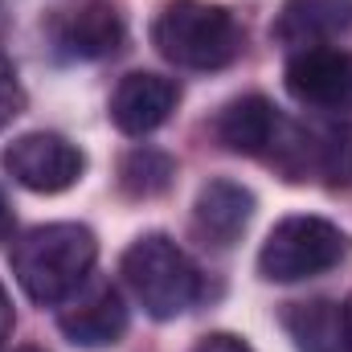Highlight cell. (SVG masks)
<instances>
[{"mask_svg":"<svg viewBox=\"0 0 352 352\" xmlns=\"http://www.w3.org/2000/svg\"><path fill=\"white\" fill-rule=\"evenodd\" d=\"M283 127H287V119L278 115V107L270 98H263V94H242V98L226 102L221 115L213 119V131H217V140L230 152L258 156V160H270V152L283 140Z\"/></svg>","mask_w":352,"mask_h":352,"instance_id":"9c48e42d","label":"cell"},{"mask_svg":"<svg viewBox=\"0 0 352 352\" xmlns=\"http://www.w3.org/2000/svg\"><path fill=\"white\" fill-rule=\"evenodd\" d=\"M16 352H41V349H16Z\"/></svg>","mask_w":352,"mask_h":352,"instance_id":"ffe728a7","label":"cell"},{"mask_svg":"<svg viewBox=\"0 0 352 352\" xmlns=\"http://www.w3.org/2000/svg\"><path fill=\"white\" fill-rule=\"evenodd\" d=\"M349 29H352V0H287L278 21H274V37L291 50L328 45V41L344 37Z\"/></svg>","mask_w":352,"mask_h":352,"instance_id":"7c38bea8","label":"cell"},{"mask_svg":"<svg viewBox=\"0 0 352 352\" xmlns=\"http://www.w3.org/2000/svg\"><path fill=\"white\" fill-rule=\"evenodd\" d=\"M82 168L87 156L54 131H29L4 148V173L29 192H45V197L66 192L70 184H78Z\"/></svg>","mask_w":352,"mask_h":352,"instance_id":"5b68a950","label":"cell"},{"mask_svg":"<svg viewBox=\"0 0 352 352\" xmlns=\"http://www.w3.org/2000/svg\"><path fill=\"white\" fill-rule=\"evenodd\" d=\"M173 176H176V164L164 152H156V148H135V152H127L123 164H119V184H123V192H127V197H140V201L168 192Z\"/></svg>","mask_w":352,"mask_h":352,"instance_id":"5bb4252c","label":"cell"},{"mask_svg":"<svg viewBox=\"0 0 352 352\" xmlns=\"http://www.w3.org/2000/svg\"><path fill=\"white\" fill-rule=\"evenodd\" d=\"M283 324L299 352H340L344 349V307L328 299L291 303L283 311Z\"/></svg>","mask_w":352,"mask_h":352,"instance_id":"4fadbf2b","label":"cell"},{"mask_svg":"<svg viewBox=\"0 0 352 352\" xmlns=\"http://www.w3.org/2000/svg\"><path fill=\"white\" fill-rule=\"evenodd\" d=\"M176 102H180V87L173 78L135 70V74L119 78V87L111 94V123L123 135H148L168 123Z\"/></svg>","mask_w":352,"mask_h":352,"instance_id":"ba28073f","label":"cell"},{"mask_svg":"<svg viewBox=\"0 0 352 352\" xmlns=\"http://www.w3.org/2000/svg\"><path fill=\"white\" fill-rule=\"evenodd\" d=\"M8 332H12V299H8V291L0 283V344L8 340Z\"/></svg>","mask_w":352,"mask_h":352,"instance_id":"e0dca14e","label":"cell"},{"mask_svg":"<svg viewBox=\"0 0 352 352\" xmlns=\"http://www.w3.org/2000/svg\"><path fill=\"white\" fill-rule=\"evenodd\" d=\"M192 352H254L242 336H230V332H209V336H201Z\"/></svg>","mask_w":352,"mask_h":352,"instance_id":"2e32d148","label":"cell"},{"mask_svg":"<svg viewBox=\"0 0 352 352\" xmlns=\"http://www.w3.org/2000/svg\"><path fill=\"white\" fill-rule=\"evenodd\" d=\"M254 217V192L238 180H209L197 192L192 205V226L205 242L213 246H234Z\"/></svg>","mask_w":352,"mask_h":352,"instance_id":"8fae6325","label":"cell"},{"mask_svg":"<svg viewBox=\"0 0 352 352\" xmlns=\"http://www.w3.org/2000/svg\"><path fill=\"white\" fill-rule=\"evenodd\" d=\"M287 90L311 111H352V54L336 45L295 50L287 62Z\"/></svg>","mask_w":352,"mask_h":352,"instance_id":"8992f818","label":"cell"},{"mask_svg":"<svg viewBox=\"0 0 352 352\" xmlns=\"http://www.w3.org/2000/svg\"><path fill=\"white\" fill-rule=\"evenodd\" d=\"M58 328L78 349H107V344H115L127 332L123 295L111 283H82L66 299V307L58 316Z\"/></svg>","mask_w":352,"mask_h":352,"instance_id":"52a82bcc","label":"cell"},{"mask_svg":"<svg viewBox=\"0 0 352 352\" xmlns=\"http://www.w3.org/2000/svg\"><path fill=\"white\" fill-rule=\"evenodd\" d=\"M12 234V205H8V197L0 192V242Z\"/></svg>","mask_w":352,"mask_h":352,"instance_id":"ac0fdd59","label":"cell"},{"mask_svg":"<svg viewBox=\"0 0 352 352\" xmlns=\"http://www.w3.org/2000/svg\"><path fill=\"white\" fill-rule=\"evenodd\" d=\"M152 45L180 70H226L242 58V25L230 8L205 0H168L152 21Z\"/></svg>","mask_w":352,"mask_h":352,"instance_id":"7a4b0ae2","label":"cell"},{"mask_svg":"<svg viewBox=\"0 0 352 352\" xmlns=\"http://www.w3.org/2000/svg\"><path fill=\"white\" fill-rule=\"evenodd\" d=\"M344 254H349V238L340 226L316 213H295L266 234L258 250V270L270 283H303L332 270Z\"/></svg>","mask_w":352,"mask_h":352,"instance_id":"277c9868","label":"cell"},{"mask_svg":"<svg viewBox=\"0 0 352 352\" xmlns=\"http://www.w3.org/2000/svg\"><path fill=\"white\" fill-rule=\"evenodd\" d=\"M94 258H98V242L78 221L37 226V230L21 234L12 242V254H8L21 291L41 307L66 303L90 278Z\"/></svg>","mask_w":352,"mask_h":352,"instance_id":"6da1fadb","label":"cell"},{"mask_svg":"<svg viewBox=\"0 0 352 352\" xmlns=\"http://www.w3.org/2000/svg\"><path fill=\"white\" fill-rule=\"evenodd\" d=\"M25 111V87L16 78V66L0 54V127H8Z\"/></svg>","mask_w":352,"mask_h":352,"instance_id":"9a60e30c","label":"cell"},{"mask_svg":"<svg viewBox=\"0 0 352 352\" xmlns=\"http://www.w3.org/2000/svg\"><path fill=\"white\" fill-rule=\"evenodd\" d=\"M344 352H352V295L344 303Z\"/></svg>","mask_w":352,"mask_h":352,"instance_id":"d6986e66","label":"cell"},{"mask_svg":"<svg viewBox=\"0 0 352 352\" xmlns=\"http://www.w3.org/2000/svg\"><path fill=\"white\" fill-rule=\"evenodd\" d=\"M58 45L70 54V58H82V62H98V58H111L123 50V16L115 12V4L107 0H87L70 12H62L58 21Z\"/></svg>","mask_w":352,"mask_h":352,"instance_id":"30bf717a","label":"cell"},{"mask_svg":"<svg viewBox=\"0 0 352 352\" xmlns=\"http://www.w3.org/2000/svg\"><path fill=\"white\" fill-rule=\"evenodd\" d=\"M123 278L152 320L184 316L201 295V274L192 258L164 234H144L123 254Z\"/></svg>","mask_w":352,"mask_h":352,"instance_id":"3957f363","label":"cell"}]
</instances>
